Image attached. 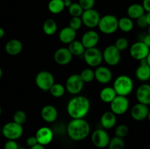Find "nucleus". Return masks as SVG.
<instances>
[{
	"mask_svg": "<svg viewBox=\"0 0 150 149\" xmlns=\"http://www.w3.org/2000/svg\"><path fill=\"white\" fill-rule=\"evenodd\" d=\"M148 32H149V34H150V26H149V29H148Z\"/></svg>",
	"mask_w": 150,
	"mask_h": 149,
	"instance_id": "obj_52",
	"label": "nucleus"
},
{
	"mask_svg": "<svg viewBox=\"0 0 150 149\" xmlns=\"http://www.w3.org/2000/svg\"><path fill=\"white\" fill-rule=\"evenodd\" d=\"M79 3L83 10H87L93 9L95 4V0H79Z\"/></svg>",
	"mask_w": 150,
	"mask_h": 149,
	"instance_id": "obj_39",
	"label": "nucleus"
},
{
	"mask_svg": "<svg viewBox=\"0 0 150 149\" xmlns=\"http://www.w3.org/2000/svg\"><path fill=\"white\" fill-rule=\"evenodd\" d=\"M113 88L119 96H127L133 92L134 89L133 80L126 74L118 76L113 83Z\"/></svg>",
	"mask_w": 150,
	"mask_h": 149,
	"instance_id": "obj_3",
	"label": "nucleus"
},
{
	"mask_svg": "<svg viewBox=\"0 0 150 149\" xmlns=\"http://www.w3.org/2000/svg\"><path fill=\"white\" fill-rule=\"evenodd\" d=\"M35 137H36L39 144L45 146L46 145L50 144L52 142L53 139H54V132L49 127H42L37 131Z\"/></svg>",
	"mask_w": 150,
	"mask_h": 149,
	"instance_id": "obj_18",
	"label": "nucleus"
},
{
	"mask_svg": "<svg viewBox=\"0 0 150 149\" xmlns=\"http://www.w3.org/2000/svg\"><path fill=\"white\" fill-rule=\"evenodd\" d=\"M83 21L81 17H72L69 21V26L77 32L81 28Z\"/></svg>",
	"mask_w": 150,
	"mask_h": 149,
	"instance_id": "obj_37",
	"label": "nucleus"
},
{
	"mask_svg": "<svg viewBox=\"0 0 150 149\" xmlns=\"http://www.w3.org/2000/svg\"><path fill=\"white\" fill-rule=\"evenodd\" d=\"M83 24L89 29H94L98 27L100 20L101 16L98 10L95 9L84 10L83 15H81Z\"/></svg>",
	"mask_w": 150,
	"mask_h": 149,
	"instance_id": "obj_13",
	"label": "nucleus"
},
{
	"mask_svg": "<svg viewBox=\"0 0 150 149\" xmlns=\"http://www.w3.org/2000/svg\"><path fill=\"white\" fill-rule=\"evenodd\" d=\"M18 149H27V148H19Z\"/></svg>",
	"mask_w": 150,
	"mask_h": 149,
	"instance_id": "obj_53",
	"label": "nucleus"
},
{
	"mask_svg": "<svg viewBox=\"0 0 150 149\" xmlns=\"http://www.w3.org/2000/svg\"><path fill=\"white\" fill-rule=\"evenodd\" d=\"M114 45L120 50V51H125L129 47V41L125 37H120L115 41Z\"/></svg>",
	"mask_w": 150,
	"mask_h": 149,
	"instance_id": "obj_38",
	"label": "nucleus"
},
{
	"mask_svg": "<svg viewBox=\"0 0 150 149\" xmlns=\"http://www.w3.org/2000/svg\"><path fill=\"white\" fill-rule=\"evenodd\" d=\"M30 149H45V147H44V145H42L38 143V144L35 145L33 147L30 148Z\"/></svg>",
	"mask_w": 150,
	"mask_h": 149,
	"instance_id": "obj_45",
	"label": "nucleus"
},
{
	"mask_svg": "<svg viewBox=\"0 0 150 149\" xmlns=\"http://www.w3.org/2000/svg\"><path fill=\"white\" fill-rule=\"evenodd\" d=\"M91 140L94 145L98 148H105L108 146L111 138L105 129H98L92 132Z\"/></svg>",
	"mask_w": 150,
	"mask_h": 149,
	"instance_id": "obj_11",
	"label": "nucleus"
},
{
	"mask_svg": "<svg viewBox=\"0 0 150 149\" xmlns=\"http://www.w3.org/2000/svg\"><path fill=\"white\" fill-rule=\"evenodd\" d=\"M65 8L64 0H50L48 4V9L52 14H59Z\"/></svg>",
	"mask_w": 150,
	"mask_h": 149,
	"instance_id": "obj_27",
	"label": "nucleus"
},
{
	"mask_svg": "<svg viewBox=\"0 0 150 149\" xmlns=\"http://www.w3.org/2000/svg\"><path fill=\"white\" fill-rule=\"evenodd\" d=\"M90 125L84 118L72 119L67 126V133L71 140L81 141L90 134Z\"/></svg>",
	"mask_w": 150,
	"mask_h": 149,
	"instance_id": "obj_2",
	"label": "nucleus"
},
{
	"mask_svg": "<svg viewBox=\"0 0 150 149\" xmlns=\"http://www.w3.org/2000/svg\"><path fill=\"white\" fill-rule=\"evenodd\" d=\"M13 121L18 123V124L23 125L26 123V120H27V115H26V112L23 110H16L13 114Z\"/></svg>",
	"mask_w": 150,
	"mask_h": 149,
	"instance_id": "obj_35",
	"label": "nucleus"
},
{
	"mask_svg": "<svg viewBox=\"0 0 150 149\" xmlns=\"http://www.w3.org/2000/svg\"><path fill=\"white\" fill-rule=\"evenodd\" d=\"M134 27L133 19L127 17H122L119 19V29L123 32H131Z\"/></svg>",
	"mask_w": 150,
	"mask_h": 149,
	"instance_id": "obj_30",
	"label": "nucleus"
},
{
	"mask_svg": "<svg viewBox=\"0 0 150 149\" xmlns=\"http://www.w3.org/2000/svg\"><path fill=\"white\" fill-rule=\"evenodd\" d=\"M98 29L105 34H112L119 29V19L114 15H105L101 17Z\"/></svg>",
	"mask_w": 150,
	"mask_h": 149,
	"instance_id": "obj_4",
	"label": "nucleus"
},
{
	"mask_svg": "<svg viewBox=\"0 0 150 149\" xmlns=\"http://www.w3.org/2000/svg\"><path fill=\"white\" fill-rule=\"evenodd\" d=\"M66 88L61 83H54V86L49 90L51 96L56 98L62 97L65 93Z\"/></svg>",
	"mask_w": 150,
	"mask_h": 149,
	"instance_id": "obj_31",
	"label": "nucleus"
},
{
	"mask_svg": "<svg viewBox=\"0 0 150 149\" xmlns=\"http://www.w3.org/2000/svg\"><path fill=\"white\" fill-rule=\"evenodd\" d=\"M149 109L148 105L142 103H137L132 108L130 115L133 120L136 121H142L147 118Z\"/></svg>",
	"mask_w": 150,
	"mask_h": 149,
	"instance_id": "obj_16",
	"label": "nucleus"
},
{
	"mask_svg": "<svg viewBox=\"0 0 150 149\" xmlns=\"http://www.w3.org/2000/svg\"><path fill=\"white\" fill-rule=\"evenodd\" d=\"M136 23H137L138 26L139 28H142V29H144V28L147 27L148 26V23L147 21H146V15H144L143 16L140 17L139 18H138L136 20Z\"/></svg>",
	"mask_w": 150,
	"mask_h": 149,
	"instance_id": "obj_41",
	"label": "nucleus"
},
{
	"mask_svg": "<svg viewBox=\"0 0 150 149\" xmlns=\"http://www.w3.org/2000/svg\"><path fill=\"white\" fill-rule=\"evenodd\" d=\"M85 63L90 67H95L100 66L103 61V56L100 50L98 48H92L86 49L83 55Z\"/></svg>",
	"mask_w": 150,
	"mask_h": 149,
	"instance_id": "obj_6",
	"label": "nucleus"
},
{
	"mask_svg": "<svg viewBox=\"0 0 150 149\" xmlns=\"http://www.w3.org/2000/svg\"><path fill=\"white\" fill-rule=\"evenodd\" d=\"M84 83L80 74H73L69 76L66 80V90L70 94L78 95L83 90Z\"/></svg>",
	"mask_w": 150,
	"mask_h": 149,
	"instance_id": "obj_8",
	"label": "nucleus"
},
{
	"mask_svg": "<svg viewBox=\"0 0 150 149\" xmlns=\"http://www.w3.org/2000/svg\"><path fill=\"white\" fill-rule=\"evenodd\" d=\"M73 55L68 48H60L55 51L54 58L55 62L59 65H67L71 62Z\"/></svg>",
	"mask_w": 150,
	"mask_h": 149,
	"instance_id": "obj_14",
	"label": "nucleus"
},
{
	"mask_svg": "<svg viewBox=\"0 0 150 149\" xmlns=\"http://www.w3.org/2000/svg\"><path fill=\"white\" fill-rule=\"evenodd\" d=\"M42 31L48 36H52L57 32V23L54 19L48 18L44 21Z\"/></svg>",
	"mask_w": 150,
	"mask_h": 149,
	"instance_id": "obj_29",
	"label": "nucleus"
},
{
	"mask_svg": "<svg viewBox=\"0 0 150 149\" xmlns=\"http://www.w3.org/2000/svg\"><path fill=\"white\" fill-rule=\"evenodd\" d=\"M67 48H69L71 53L73 56H83L85 51H86V48L83 45L81 41L76 40V39L72 42L70 44H69Z\"/></svg>",
	"mask_w": 150,
	"mask_h": 149,
	"instance_id": "obj_28",
	"label": "nucleus"
},
{
	"mask_svg": "<svg viewBox=\"0 0 150 149\" xmlns=\"http://www.w3.org/2000/svg\"><path fill=\"white\" fill-rule=\"evenodd\" d=\"M73 4V2H72V0H65L64 1V4H65V7H70V6H71V4Z\"/></svg>",
	"mask_w": 150,
	"mask_h": 149,
	"instance_id": "obj_46",
	"label": "nucleus"
},
{
	"mask_svg": "<svg viewBox=\"0 0 150 149\" xmlns=\"http://www.w3.org/2000/svg\"><path fill=\"white\" fill-rule=\"evenodd\" d=\"M149 52L150 48L142 41L135 42L130 48V56L137 61H142L146 58Z\"/></svg>",
	"mask_w": 150,
	"mask_h": 149,
	"instance_id": "obj_10",
	"label": "nucleus"
},
{
	"mask_svg": "<svg viewBox=\"0 0 150 149\" xmlns=\"http://www.w3.org/2000/svg\"><path fill=\"white\" fill-rule=\"evenodd\" d=\"M5 51L10 56H17L23 50V44L19 39H12L7 41L5 45Z\"/></svg>",
	"mask_w": 150,
	"mask_h": 149,
	"instance_id": "obj_24",
	"label": "nucleus"
},
{
	"mask_svg": "<svg viewBox=\"0 0 150 149\" xmlns=\"http://www.w3.org/2000/svg\"><path fill=\"white\" fill-rule=\"evenodd\" d=\"M2 74H3V72H2V69L0 68V77H2Z\"/></svg>",
	"mask_w": 150,
	"mask_h": 149,
	"instance_id": "obj_50",
	"label": "nucleus"
},
{
	"mask_svg": "<svg viewBox=\"0 0 150 149\" xmlns=\"http://www.w3.org/2000/svg\"><path fill=\"white\" fill-rule=\"evenodd\" d=\"M136 77L142 82H146L150 79V66L146 58L140 61V64L136 70Z\"/></svg>",
	"mask_w": 150,
	"mask_h": 149,
	"instance_id": "obj_21",
	"label": "nucleus"
},
{
	"mask_svg": "<svg viewBox=\"0 0 150 149\" xmlns=\"http://www.w3.org/2000/svg\"><path fill=\"white\" fill-rule=\"evenodd\" d=\"M90 110L89 99L85 96L76 95L67 105V114L72 119L84 118Z\"/></svg>",
	"mask_w": 150,
	"mask_h": 149,
	"instance_id": "obj_1",
	"label": "nucleus"
},
{
	"mask_svg": "<svg viewBox=\"0 0 150 149\" xmlns=\"http://www.w3.org/2000/svg\"><path fill=\"white\" fill-rule=\"evenodd\" d=\"M148 120L150 121V109H149V114H148V117H147Z\"/></svg>",
	"mask_w": 150,
	"mask_h": 149,
	"instance_id": "obj_51",
	"label": "nucleus"
},
{
	"mask_svg": "<svg viewBox=\"0 0 150 149\" xmlns=\"http://www.w3.org/2000/svg\"><path fill=\"white\" fill-rule=\"evenodd\" d=\"M95 80L101 84H108L112 80L113 73L109 68L99 66L95 70Z\"/></svg>",
	"mask_w": 150,
	"mask_h": 149,
	"instance_id": "obj_17",
	"label": "nucleus"
},
{
	"mask_svg": "<svg viewBox=\"0 0 150 149\" xmlns=\"http://www.w3.org/2000/svg\"><path fill=\"white\" fill-rule=\"evenodd\" d=\"M142 5H143L144 8L146 13L150 12V0H143Z\"/></svg>",
	"mask_w": 150,
	"mask_h": 149,
	"instance_id": "obj_43",
	"label": "nucleus"
},
{
	"mask_svg": "<svg viewBox=\"0 0 150 149\" xmlns=\"http://www.w3.org/2000/svg\"><path fill=\"white\" fill-rule=\"evenodd\" d=\"M112 1H117V0H112Z\"/></svg>",
	"mask_w": 150,
	"mask_h": 149,
	"instance_id": "obj_54",
	"label": "nucleus"
},
{
	"mask_svg": "<svg viewBox=\"0 0 150 149\" xmlns=\"http://www.w3.org/2000/svg\"><path fill=\"white\" fill-rule=\"evenodd\" d=\"M81 42L86 49L88 48H95L99 43L100 41V35L96 31L93 29L88 30L82 35L81 37Z\"/></svg>",
	"mask_w": 150,
	"mask_h": 149,
	"instance_id": "obj_15",
	"label": "nucleus"
},
{
	"mask_svg": "<svg viewBox=\"0 0 150 149\" xmlns=\"http://www.w3.org/2000/svg\"><path fill=\"white\" fill-rule=\"evenodd\" d=\"M125 141L123 138L115 136L111 139L108 144V149H125Z\"/></svg>",
	"mask_w": 150,
	"mask_h": 149,
	"instance_id": "obj_33",
	"label": "nucleus"
},
{
	"mask_svg": "<svg viewBox=\"0 0 150 149\" xmlns=\"http://www.w3.org/2000/svg\"><path fill=\"white\" fill-rule=\"evenodd\" d=\"M145 12L146 11L143 5L138 3L130 4L127 9V16L131 19H135V20H137L138 18L146 14Z\"/></svg>",
	"mask_w": 150,
	"mask_h": 149,
	"instance_id": "obj_25",
	"label": "nucleus"
},
{
	"mask_svg": "<svg viewBox=\"0 0 150 149\" xmlns=\"http://www.w3.org/2000/svg\"><path fill=\"white\" fill-rule=\"evenodd\" d=\"M117 124V115L112 111H106L100 117V124L105 129H110Z\"/></svg>",
	"mask_w": 150,
	"mask_h": 149,
	"instance_id": "obj_23",
	"label": "nucleus"
},
{
	"mask_svg": "<svg viewBox=\"0 0 150 149\" xmlns=\"http://www.w3.org/2000/svg\"><path fill=\"white\" fill-rule=\"evenodd\" d=\"M103 61L109 66H116L121 61V51L114 45L107 46L103 52Z\"/></svg>",
	"mask_w": 150,
	"mask_h": 149,
	"instance_id": "obj_9",
	"label": "nucleus"
},
{
	"mask_svg": "<svg viewBox=\"0 0 150 149\" xmlns=\"http://www.w3.org/2000/svg\"><path fill=\"white\" fill-rule=\"evenodd\" d=\"M4 34H5V31L3 28H0V38L4 37Z\"/></svg>",
	"mask_w": 150,
	"mask_h": 149,
	"instance_id": "obj_48",
	"label": "nucleus"
},
{
	"mask_svg": "<svg viewBox=\"0 0 150 149\" xmlns=\"http://www.w3.org/2000/svg\"><path fill=\"white\" fill-rule=\"evenodd\" d=\"M4 149H18L19 146L16 140H8L4 144Z\"/></svg>",
	"mask_w": 150,
	"mask_h": 149,
	"instance_id": "obj_40",
	"label": "nucleus"
},
{
	"mask_svg": "<svg viewBox=\"0 0 150 149\" xmlns=\"http://www.w3.org/2000/svg\"><path fill=\"white\" fill-rule=\"evenodd\" d=\"M64 1H65V0H64Z\"/></svg>",
	"mask_w": 150,
	"mask_h": 149,
	"instance_id": "obj_55",
	"label": "nucleus"
},
{
	"mask_svg": "<svg viewBox=\"0 0 150 149\" xmlns=\"http://www.w3.org/2000/svg\"><path fill=\"white\" fill-rule=\"evenodd\" d=\"M55 83L54 77L51 72L48 71H40L37 74L35 77V84L40 90L47 91Z\"/></svg>",
	"mask_w": 150,
	"mask_h": 149,
	"instance_id": "obj_7",
	"label": "nucleus"
},
{
	"mask_svg": "<svg viewBox=\"0 0 150 149\" xmlns=\"http://www.w3.org/2000/svg\"><path fill=\"white\" fill-rule=\"evenodd\" d=\"M146 61H147V63L148 64H149V66H150V52L149 55H148V56L146 57Z\"/></svg>",
	"mask_w": 150,
	"mask_h": 149,
	"instance_id": "obj_49",
	"label": "nucleus"
},
{
	"mask_svg": "<svg viewBox=\"0 0 150 149\" xmlns=\"http://www.w3.org/2000/svg\"><path fill=\"white\" fill-rule=\"evenodd\" d=\"M80 75L85 83H91L95 79V71L91 68H85L81 72Z\"/></svg>",
	"mask_w": 150,
	"mask_h": 149,
	"instance_id": "obj_32",
	"label": "nucleus"
},
{
	"mask_svg": "<svg viewBox=\"0 0 150 149\" xmlns=\"http://www.w3.org/2000/svg\"><path fill=\"white\" fill-rule=\"evenodd\" d=\"M1 132L3 136L7 140H16L23 134V128L22 125L15 121H10L3 126Z\"/></svg>",
	"mask_w": 150,
	"mask_h": 149,
	"instance_id": "obj_5",
	"label": "nucleus"
},
{
	"mask_svg": "<svg viewBox=\"0 0 150 149\" xmlns=\"http://www.w3.org/2000/svg\"><path fill=\"white\" fill-rule=\"evenodd\" d=\"M41 118L46 123H54L58 118V111L54 106L51 105H45L40 112Z\"/></svg>",
	"mask_w": 150,
	"mask_h": 149,
	"instance_id": "obj_20",
	"label": "nucleus"
},
{
	"mask_svg": "<svg viewBox=\"0 0 150 149\" xmlns=\"http://www.w3.org/2000/svg\"><path fill=\"white\" fill-rule=\"evenodd\" d=\"M142 42H144V43L146 44L148 47H149V48H150V34H148L145 35V36L144 37L143 39H142Z\"/></svg>",
	"mask_w": 150,
	"mask_h": 149,
	"instance_id": "obj_44",
	"label": "nucleus"
},
{
	"mask_svg": "<svg viewBox=\"0 0 150 149\" xmlns=\"http://www.w3.org/2000/svg\"><path fill=\"white\" fill-rule=\"evenodd\" d=\"M146 15V21H147L148 23V26H150V12H148L145 14Z\"/></svg>",
	"mask_w": 150,
	"mask_h": 149,
	"instance_id": "obj_47",
	"label": "nucleus"
},
{
	"mask_svg": "<svg viewBox=\"0 0 150 149\" xmlns=\"http://www.w3.org/2000/svg\"><path fill=\"white\" fill-rule=\"evenodd\" d=\"M68 13L72 17H81L83 13V9L79 2L73 3L70 7H68Z\"/></svg>",
	"mask_w": 150,
	"mask_h": 149,
	"instance_id": "obj_34",
	"label": "nucleus"
},
{
	"mask_svg": "<svg viewBox=\"0 0 150 149\" xmlns=\"http://www.w3.org/2000/svg\"><path fill=\"white\" fill-rule=\"evenodd\" d=\"M129 131H130V129H129V127L127 125H125V124H120L115 128L114 134L117 137L124 138L129 134Z\"/></svg>",
	"mask_w": 150,
	"mask_h": 149,
	"instance_id": "obj_36",
	"label": "nucleus"
},
{
	"mask_svg": "<svg viewBox=\"0 0 150 149\" xmlns=\"http://www.w3.org/2000/svg\"><path fill=\"white\" fill-rule=\"evenodd\" d=\"M76 38V31L70 28V26H66L62 28L59 33V39L62 43L69 44L71 43Z\"/></svg>",
	"mask_w": 150,
	"mask_h": 149,
	"instance_id": "obj_22",
	"label": "nucleus"
},
{
	"mask_svg": "<svg viewBox=\"0 0 150 149\" xmlns=\"http://www.w3.org/2000/svg\"><path fill=\"white\" fill-rule=\"evenodd\" d=\"M117 93L114 88L109 86L103 88L100 92V99L105 103L111 104V102L117 97Z\"/></svg>",
	"mask_w": 150,
	"mask_h": 149,
	"instance_id": "obj_26",
	"label": "nucleus"
},
{
	"mask_svg": "<svg viewBox=\"0 0 150 149\" xmlns=\"http://www.w3.org/2000/svg\"><path fill=\"white\" fill-rule=\"evenodd\" d=\"M136 96L139 103L150 105V84L143 83L137 88Z\"/></svg>",
	"mask_w": 150,
	"mask_h": 149,
	"instance_id": "obj_19",
	"label": "nucleus"
},
{
	"mask_svg": "<svg viewBox=\"0 0 150 149\" xmlns=\"http://www.w3.org/2000/svg\"><path fill=\"white\" fill-rule=\"evenodd\" d=\"M129 107H130V101L127 96H119V95H117V97L110 104L111 110L117 115H123L128 110Z\"/></svg>",
	"mask_w": 150,
	"mask_h": 149,
	"instance_id": "obj_12",
	"label": "nucleus"
},
{
	"mask_svg": "<svg viewBox=\"0 0 150 149\" xmlns=\"http://www.w3.org/2000/svg\"><path fill=\"white\" fill-rule=\"evenodd\" d=\"M37 144H38V142L35 136H31V137H29L27 138V140H26V145H27L29 147L32 148Z\"/></svg>",
	"mask_w": 150,
	"mask_h": 149,
	"instance_id": "obj_42",
	"label": "nucleus"
}]
</instances>
